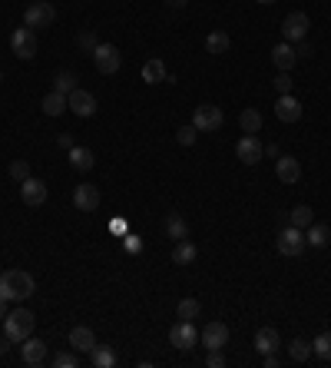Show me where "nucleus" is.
Here are the masks:
<instances>
[{
  "label": "nucleus",
  "instance_id": "obj_29",
  "mask_svg": "<svg viewBox=\"0 0 331 368\" xmlns=\"http://www.w3.org/2000/svg\"><path fill=\"white\" fill-rule=\"evenodd\" d=\"M315 222V213H312V206H295L292 213H288V226H295V229H308Z\"/></svg>",
  "mask_w": 331,
  "mask_h": 368
},
{
  "label": "nucleus",
  "instance_id": "obj_47",
  "mask_svg": "<svg viewBox=\"0 0 331 368\" xmlns=\"http://www.w3.org/2000/svg\"><path fill=\"white\" fill-rule=\"evenodd\" d=\"M186 3H189V0H166V7H176V10H179V7H186Z\"/></svg>",
  "mask_w": 331,
  "mask_h": 368
},
{
  "label": "nucleus",
  "instance_id": "obj_4",
  "mask_svg": "<svg viewBox=\"0 0 331 368\" xmlns=\"http://www.w3.org/2000/svg\"><path fill=\"white\" fill-rule=\"evenodd\" d=\"M90 57H93V67H96L103 77H113V73H116V70L123 67V53L113 44H100L90 53Z\"/></svg>",
  "mask_w": 331,
  "mask_h": 368
},
{
  "label": "nucleus",
  "instance_id": "obj_9",
  "mask_svg": "<svg viewBox=\"0 0 331 368\" xmlns=\"http://www.w3.org/2000/svg\"><path fill=\"white\" fill-rule=\"evenodd\" d=\"M222 109L212 107V103H202V107H196V113H193V126H196L199 133H212V130H219L222 126Z\"/></svg>",
  "mask_w": 331,
  "mask_h": 368
},
{
  "label": "nucleus",
  "instance_id": "obj_10",
  "mask_svg": "<svg viewBox=\"0 0 331 368\" xmlns=\"http://www.w3.org/2000/svg\"><path fill=\"white\" fill-rule=\"evenodd\" d=\"M235 156H239L245 166H256V163H262V156H265V146L258 143L256 133H245V137L235 143Z\"/></svg>",
  "mask_w": 331,
  "mask_h": 368
},
{
  "label": "nucleus",
  "instance_id": "obj_18",
  "mask_svg": "<svg viewBox=\"0 0 331 368\" xmlns=\"http://www.w3.org/2000/svg\"><path fill=\"white\" fill-rule=\"evenodd\" d=\"M271 63H275V70H282V73H288L295 63H298V53H295V44H278L271 46Z\"/></svg>",
  "mask_w": 331,
  "mask_h": 368
},
{
  "label": "nucleus",
  "instance_id": "obj_32",
  "mask_svg": "<svg viewBox=\"0 0 331 368\" xmlns=\"http://www.w3.org/2000/svg\"><path fill=\"white\" fill-rule=\"evenodd\" d=\"M239 126H242V133H258L262 130V113L258 109H242V116H239Z\"/></svg>",
  "mask_w": 331,
  "mask_h": 368
},
{
  "label": "nucleus",
  "instance_id": "obj_25",
  "mask_svg": "<svg viewBox=\"0 0 331 368\" xmlns=\"http://www.w3.org/2000/svg\"><path fill=\"white\" fill-rule=\"evenodd\" d=\"M196 256H199V249H196V243H193V239H179V243H176V249H172V262H176V265H193V262H196Z\"/></svg>",
  "mask_w": 331,
  "mask_h": 368
},
{
  "label": "nucleus",
  "instance_id": "obj_23",
  "mask_svg": "<svg viewBox=\"0 0 331 368\" xmlns=\"http://www.w3.org/2000/svg\"><path fill=\"white\" fill-rule=\"evenodd\" d=\"M143 80L150 83V87H156V83H163V80H169V70H166V63L159 60V57H152V60L143 63Z\"/></svg>",
  "mask_w": 331,
  "mask_h": 368
},
{
  "label": "nucleus",
  "instance_id": "obj_30",
  "mask_svg": "<svg viewBox=\"0 0 331 368\" xmlns=\"http://www.w3.org/2000/svg\"><path fill=\"white\" fill-rule=\"evenodd\" d=\"M76 87H80V83H76V73H73V70H60V73L53 77V90L63 93V96H70Z\"/></svg>",
  "mask_w": 331,
  "mask_h": 368
},
{
  "label": "nucleus",
  "instance_id": "obj_21",
  "mask_svg": "<svg viewBox=\"0 0 331 368\" xmlns=\"http://www.w3.org/2000/svg\"><path fill=\"white\" fill-rule=\"evenodd\" d=\"M278 345H282V338H278V332H275L271 325H265V328H258V332H256V349L262 355L278 352Z\"/></svg>",
  "mask_w": 331,
  "mask_h": 368
},
{
  "label": "nucleus",
  "instance_id": "obj_37",
  "mask_svg": "<svg viewBox=\"0 0 331 368\" xmlns=\"http://www.w3.org/2000/svg\"><path fill=\"white\" fill-rule=\"evenodd\" d=\"M123 249H126L129 256H136V252H143V239H139L136 232H126V236H123Z\"/></svg>",
  "mask_w": 331,
  "mask_h": 368
},
{
  "label": "nucleus",
  "instance_id": "obj_8",
  "mask_svg": "<svg viewBox=\"0 0 331 368\" xmlns=\"http://www.w3.org/2000/svg\"><path fill=\"white\" fill-rule=\"evenodd\" d=\"M10 50H14L20 60H33L37 57V37H33L30 27H17L10 33Z\"/></svg>",
  "mask_w": 331,
  "mask_h": 368
},
{
  "label": "nucleus",
  "instance_id": "obj_7",
  "mask_svg": "<svg viewBox=\"0 0 331 368\" xmlns=\"http://www.w3.org/2000/svg\"><path fill=\"white\" fill-rule=\"evenodd\" d=\"M308 27H312L308 14L295 10V14H288L285 20H282V37H285L288 44H301V40L308 37Z\"/></svg>",
  "mask_w": 331,
  "mask_h": 368
},
{
  "label": "nucleus",
  "instance_id": "obj_6",
  "mask_svg": "<svg viewBox=\"0 0 331 368\" xmlns=\"http://www.w3.org/2000/svg\"><path fill=\"white\" fill-rule=\"evenodd\" d=\"M196 342H199L196 322H186V319H179V322L169 328V345H172V349H179V352L196 349Z\"/></svg>",
  "mask_w": 331,
  "mask_h": 368
},
{
  "label": "nucleus",
  "instance_id": "obj_42",
  "mask_svg": "<svg viewBox=\"0 0 331 368\" xmlns=\"http://www.w3.org/2000/svg\"><path fill=\"white\" fill-rule=\"evenodd\" d=\"M57 146H60V150H66V153H70V150H73L76 143H73V137H70V133H60V137H57Z\"/></svg>",
  "mask_w": 331,
  "mask_h": 368
},
{
  "label": "nucleus",
  "instance_id": "obj_33",
  "mask_svg": "<svg viewBox=\"0 0 331 368\" xmlns=\"http://www.w3.org/2000/svg\"><path fill=\"white\" fill-rule=\"evenodd\" d=\"M202 306H199V299H179V306H176V315L186 319V322H196Z\"/></svg>",
  "mask_w": 331,
  "mask_h": 368
},
{
  "label": "nucleus",
  "instance_id": "obj_49",
  "mask_svg": "<svg viewBox=\"0 0 331 368\" xmlns=\"http://www.w3.org/2000/svg\"><path fill=\"white\" fill-rule=\"evenodd\" d=\"M7 349H10V345H7V335L0 338V355H7Z\"/></svg>",
  "mask_w": 331,
  "mask_h": 368
},
{
  "label": "nucleus",
  "instance_id": "obj_15",
  "mask_svg": "<svg viewBox=\"0 0 331 368\" xmlns=\"http://www.w3.org/2000/svg\"><path fill=\"white\" fill-rule=\"evenodd\" d=\"M275 116L282 123H298L301 120V103L292 96V93H282V96L275 100Z\"/></svg>",
  "mask_w": 331,
  "mask_h": 368
},
{
  "label": "nucleus",
  "instance_id": "obj_11",
  "mask_svg": "<svg viewBox=\"0 0 331 368\" xmlns=\"http://www.w3.org/2000/svg\"><path fill=\"white\" fill-rule=\"evenodd\" d=\"M199 342H202L209 352H215V349L229 345V325L226 322H209L202 332H199Z\"/></svg>",
  "mask_w": 331,
  "mask_h": 368
},
{
  "label": "nucleus",
  "instance_id": "obj_38",
  "mask_svg": "<svg viewBox=\"0 0 331 368\" xmlns=\"http://www.w3.org/2000/svg\"><path fill=\"white\" fill-rule=\"evenodd\" d=\"M76 44L83 46L87 53H93V50L100 46V40H96V33H93V30H83V33H80V37H76Z\"/></svg>",
  "mask_w": 331,
  "mask_h": 368
},
{
  "label": "nucleus",
  "instance_id": "obj_50",
  "mask_svg": "<svg viewBox=\"0 0 331 368\" xmlns=\"http://www.w3.org/2000/svg\"><path fill=\"white\" fill-rule=\"evenodd\" d=\"M256 3H275V0H256Z\"/></svg>",
  "mask_w": 331,
  "mask_h": 368
},
{
  "label": "nucleus",
  "instance_id": "obj_40",
  "mask_svg": "<svg viewBox=\"0 0 331 368\" xmlns=\"http://www.w3.org/2000/svg\"><path fill=\"white\" fill-rule=\"evenodd\" d=\"M271 83H275V93H278V96H282V93H292V77L282 73V70H278V77L271 80Z\"/></svg>",
  "mask_w": 331,
  "mask_h": 368
},
{
  "label": "nucleus",
  "instance_id": "obj_13",
  "mask_svg": "<svg viewBox=\"0 0 331 368\" xmlns=\"http://www.w3.org/2000/svg\"><path fill=\"white\" fill-rule=\"evenodd\" d=\"M20 358H24V365H44L46 362V342H40V338H24L20 342Z\"/></svg>",
  "mask_w": 331,
  "mask_h": 368
},
{
  "label": "nucleus",
  "instance_id": "obj_45",
  "mask_svg": "<svg viewBox=\"0 0 331 368\" xmlns=\"http://www.w3.org/2000/svg\"><path fill=\"white\" fill-rule=\"evenodd\" d=\"M295 53H298V57H312V44H305V40H301V44L295 46Z\"/></svg>",
  "mask_w": 331,
  "mask_h": 368
},
{
  "label": "nucleus",
  "instance_id": "obj_27",
  "mask_svg": "<svg viewBox=\"0 0 331 368\" xmlns=\"http://www.w3.org/2000/svg\"><path fill=\"white\" fill-rule=\"evenodd\" d=\"M229 46H232V37H229L226 30H212L209 37H206V50H209L212 57H222V53H229Z\"/></svg>",
  "mask_w": 331,
  "mask_h": 368
},
{
  "label": "nucleus",
  "instance_id": "obj_39",
  "mask_svg": "<svg viewBox=\"0 0 331 368\" xmlns=\"http://www.w3.org/2000/svg\"><path fill=\"white\" fill-rule=\"evenodd\" d=\"M196 126H179V130H176V139H179L182 146H193V143H196Z\"/></svg>",
  "mask_w": 331,
  "mask_h": 368
},
{
  "label": "nucleus",
  "instance_id": "obj_35",
  "mask_svg": "<svg viewBox=\"0 0 331 368\" xmlns=\"http://www.w3.org/2000/svg\"><path fill=\"white\" fill-rule=\"evenodd\" d=\"M10 176H14L17 183L30 179V163H27V159H14V163H10Z\"/></svg>",
  "mask_w": 331,
  "mask_h": 368
},
{
  "label": "nucleus",
  "instance_id": "obj_5",
  "mask_svg": "<svg viewBox=\"0 0 331 368\" xmlns=\"http://www.w3.org/2000/svg\"><path fill=\"white\" fill-rule=\"evenodd\" d=\"M275 249L282 256H301L308 243H305V229H295V226H285V229L275 236Z\"/></svg>",
  "mask_w": 331,
  "mask_h": 368
},
{
  "label": "nucleus",
  "instance_id": "obj_17",
  "mask_svg": "<svg viewBox=\"0 0 331 368\" xmlns=\"http://www.w3.org/2000/svg\"><path fill=\"white\" fill-rule=\"evenodd\" d=\"M275 176H278L285 186H295L301 179V163L295 159V156H278V163H275Z\"/></svg>",
  "mask_w": 331,
  "mask_h": 368
},
{
  "label": "nucleus",
  "instance_id": "obj_48",
  "mask_svg": "<svg viewBox=\"0 0 331 368\" xmlns=\"http://www.w3.org/2000/svg\"><path fill=\"white\" fill-rule=\"evenodd\" d=\"M3 319H7V302L0 299V322H3Z\"/></svg>",
  "mask_w": 331,
  "mask_h": 368
},
{
  "label": "nucleus",
  "instance_id": "obj_51",
  "mask_svg": "<svg viewBox=\"0 0 331 368\" xmlns=\"http://www.w3.org/2000/svg\"><path fill=\"white\" fill-rule=\"evenodd\" d=\"M0 80H3V73H0Z\"/></svg>",
  "mask_w": 331,
  "mask_h": 368
},
{
  "label": "nucleus",
  "instance_id": "obj_19",
  "mask_svg": "<svg viewBox=\"0 0 331 368\" xmlns=\"http://www.w3.org/2000/svg\"><path fill=\"white\" fill-rule=\"evenodd\" d=\"M70 345H73V352L90 355V349L96 345V335H93V328H87V325H76L73 332H70Z\"/></svg>",
  "mask_w": 331,
  "mask_h": 368
},
{
  "label": "nucleus",
  "instance_id": "obj_28",
  "mask_svg": "<svg viewBox=\"0 0 331 368\" xmlns=\"http://www.w3.org/2000/svg\"><path fill=\"white\" fill-rule=\"evenodd\" d=\"M305 243L315 245V249H321V245L331 243V229H328V226H321V222H312L308 232H305Z\"/></svg>",
  "mask_w": 331,
  "mask_h": 368
},
{
  "label": "nucleus",
  "instance_id": "obj_34",
  "mask_svg": "<svg viewBox=\"0 0 331 368\" xmlns=\"http://www.w3.org/2000/svg\"><path fill=\"white\" fill-rule=\"evenodd\" d=\"M312 355H318L321 362H331V332H321V335L312 342Z\"/></svg>",
  "mask_w": 331,
  "mask_h": 368
},
{
  "label": "nucleus",
  "instance_id": "obj_2",
  "mask_svg": "<svg viewBox=\"0 0 331 368\" xmlns=\"http://www.w3.org/2000/svg\"><path fill=\"white\" fill-rule=\"evenodd\" d=\"M33 325H37V319H33L30 308H14L3 319V335H7V342H24L33 335Z\"/></svg>",
  "mask_w": 331,
  "mask_h": 368
},
{
  "label": "nucleus",
  "instance_id": "obj_44",
  "mask_svg": "<svg viewBox=\"0 0 331 368\" xmlns=\"http://www.w3.org/2000/svg\"><path fill=\"white\" fill-rule=\"evenodd\" d=\"M262 365H265V368H278V355H275V352L262 355Z\"/></svg>",
  "mask_w": 331,
  "mask_h": 368
},
{
  "label": "nucleus",
  "instance_id": "obj_16",
  "mask_svg": "<svg viewBox=\"0 0 331 368\" xmlns=\"http://www.w3.org/2000/svg\"><path fill=\"white\" fill-rule=\"evenodd\" d=\"M20 196H24L27 206H44L46 202V183L44 179H37V176H30V179L20 183Z\"/></svg>",
  "mask_w": 331,
  "mask_h": 368
},
{
  "label": "nucleus",
  "instance_id": "obj_41",
  "mask_svg": "<svg viewBox=\"0 0 331 368\" xmlns=\"http://www.w3.org/2000/svg\"><path fill=\"white\" fill-rule=\"evenodd\" d=\"M206 365H209V368H222V365H226V355H222V349H215V352H209V358H206Z\"/></svg>",
  "mask_w": 331,
  "mask_h": 368
},
{
  "label": "nucleus",
  "instance_id": "obj_22",
  "mask_svg": "<svg viewBox=\"0 0 331 368\" xmlns=\"http://www.w3.org/2000/svg\"><path fill=\"white\" fill-rule=\"evenodd\" d=\"M70 166H73L76 173H90V169L96 166V156H93V150H87V146H73V150H70Z\"/></svg>",
  "mask_w": 331,
  "mask_h": 368
},
{
  "label": "nucleus",
  "instance_id": "obj_24",
  "mask_svg": "<svg viewBox=\"0 0 331 368\" xmlns=\"http://www.w3.org/2000/svg\"><path fill=\"white\" fill-rule=\"evenodd\" d=\"M40 109H44L46 116H63V113H66V109H70V103H66V96H63V93H46L44 100H40Z\"/></svg>",
  "mask_w": 331,
  "mask_h": 368
},
{
  "label": "nucleus",
  "instance_id": "obj_46",
  "mask_svg": "<svg viewBox=\"0 0 331 368\" xmlns=\"http://www.w3.org/2000/svg\"><path fill=\"white\" fill-rule=\"evenodd\" d=\"M265 156H271V159H278V156H282V150H278V146L271 143V146H265Z\"/></svg>",
  "mask_w": 331,
  "mask_h": 368
},
{
  "label": "nucleus",
  "instance_id": "obj_26",
  "mask_svg": "<svg viewBox=\"0 0 331 368\" xmlns=\"http://www.w3.org/2000/svg\"><path fill=\"white\" fill-rule=\"evenodd\" d=\"M90 365L93 368H113V365H116V352H113V345H93V349H90Z\"/></svg>",
  "mask_w": 331,
  "mask_h": 368
},
{
  "label": "nucleus",
  "instance_id": "obj_43",
  "mask_svg": "<svg viewBox=\"0 0 331 368\" xmlns=\"http://www.w3.org/2000/svg\"><path fill=\"white\" fill-rule=\"evenodd\" d=\"M109 232H116V236H126V222H123V219H113V222H109Z\"/></svg>",
  "mask_w": 331,
  "mask_h": 368
},
{
  "label": "nucleus",
  "instance_id": "obj_14",
  "mask_svg": "<svg viewBox=\"0 0 331 368\" xmlns=\"http://www.w3.org/2000/svg\"><path fill=\"white\" fill-rule=\"evenodd\" d=\"M73 206L80 209V213H93L96 206H100V189L93 183H80L73 189Z\"/></svg>",
  "mask_w": 331,
  "mask_h": 368
},
{
  "label": "nucleus",
  "instance_id": "obj_3",
  "mask_svg": "<svg viewBox=\"0 0 331 368\" xmlns=\"http://www.w3.org/2000/svg\"><path fill=\"white\" fill-rule=\"evenodd\" d=\"M53 20H57V7L50 0H33L30 7L24 10V27H30V30L53 27Z\"/></svg>",
  "mask_w": 331,
  "mask_h": 368
},
{
  "label": "nucleus",
  "instance_id": "obj_36",
  "mask_svg": "<svg viewBox=\"0 0 331 368\" xmlns=\"http://www.w3.org/2000/svg\"><path fill=\"white\" fill-rule=\"evenodd\" d=\"M53 365H57V368H76V365H80V355H76V352H57Z\"/></svg>",
  "mask_w": 331,
  "mask_h": 368
},
{
  "label": "nucleus",
  "instance_id": "obj_12",
  "mask_svg": "<svg viewBox=\"0 0 331 368\" xmlns=\"http://www.w3.org/2000/svg\"><path fill=\"white\" fill-rule=\"evenodd\" d=\"M66 103H70V109H73L76 116H83V120L96 113V96H93L90 90H83V87H76V90L66 96Z\"/></svg>",
  "mask_w": 331,
  "mask_h": 368
},
{
  "label": "nucleus",
  "instance_id": "obj_31",
  "mask_svg": "<svg viewBox=\"0 0 331 368\" xmlns=\"http://www.w3.org/2000/svg\"><path fill=\"white\" fill-rule=\"evenodd\" d=\"M288 358H292V362H308V358H312V342L292 338V342H288Z\"/></svg>",
  "mask_w": 331,
  "mask_h": 368
},
{
  "label": "nucleus",
  "instance_id": "obj_20",
  "mask_svg": "<svg viewBox=\"0 0 331 368\" xmlns=\"http://www.w3.org/2000/svg\"><path fill=\"white\" fill-rule=\"evenodd\" d=\"M163 229H166V236L176 239V243H179V239H189V222H186L179 213H166Z\"/></svg>",
  "mask_w": 331,
  "mask_h": 368
},
{
  "label": "nucleus",
  "instance_id": "obj_1",
  "mask_svg": "<svg viewBox=\"0 0 331 368\" xmlns=\"http://www.w3.org/2000/svg\"><path fill=\"white\" fill-rule=\"evenodd\" d=\"M33 292H37V282L27 269H7L0 272V299L3 302H27Z\"/></svg>",
  "mask_w": 331,
  "mask_h": 368
}]
</instances>
